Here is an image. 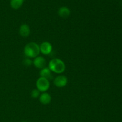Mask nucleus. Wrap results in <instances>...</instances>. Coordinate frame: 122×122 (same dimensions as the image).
<instances>
[{
	"instance_id": "obj_1",
	"label": "nucleus",
	"mask_w": 122,
	"mask_h": 122,
	"mask_svg": "<svg viewBox=\"0 0 122 122\" xmlns=\"http://www.w3.org/2000/svg\"><path fill=\"white\" fill-rule=\"evenodd\" d=\"M40 52L39 46L35 42H29L24 48V54L28 58H35Z\"/></svg>"
},
{
	"instance_id": "obj_2",
	"label": "nucleus",
	"mask_w": 122,
	"mask_h": 122,
	"mask_svg": "<svg viewBox=\"0 0 122 122\" xmlns=\"http://www.w3.org/2000/svg\"><path fill=\"white\" fill-rule=\"evenodd\" d=\"M48 68L52 72L60 74L64 72L66 66L64 62L59 58H53L49 62Z\"/></svg>"
},
{
	"instance_id": "obj_3",
	"label": "nucleus",
	"mask_w": 122,
	"mask_h": 122,
	"mask_svg": "<svg viewBox=\"0 0 122 122\" xmlns=\"http://www.w3.org/2000/svg\"><path fill=\"white\" fill-rule=\"evenodd\" d=\"M37 89L42 92H45L48 90L50 88V82L49 80L44 77H40L36 81V83Z\"/></svg>"
},
{
	"instance_id": "obj_4",
	"label": "nucleus",
	"mask_w": 122,
	"mask_h": 122,
	"mask_svg": "<svg viewBox=\"0 0 122 122\" xmlns=\"http://www.w3.org/2000/svg\"><path fill=\"white\" fill-rule=\"evenodd\" d=\"M68 79L65 76L60 75L56 77L54 80V84L58 88H63L67 84Z\"/></svg>"
},
{
	"instance_id": "obj_5",
	"label": "nucleus",
	"mask_w": 122,
	"mask_h": 122,
	"mask_svg": "<svg viewBox=\"0 0 122 122\" xmlns=\"http://www.w3.org/2000/svg\"><path fill=\"white\" fill-rule=\"evenodd\" d=\"M40 52L44 55H49L52 51V45L48 42H43L39 46Z\"/></svg>"
},
{
	"instance_id": "obj_6",
	"label": "nucleus",
	"mask_w": 122,
	"mask_h": 122,
	"mask_svg": "<svg viewBox=\"0 0 122 122\" xmlns=\"http://www.w3.org/2000/svg\"><path fill=\"white\" fill-rule=\"evenodd\" d=\"M33 64L35 66V67L42 69L45 67L46 65V61L44 57H36L33 61Z\"/></svg>"
},
{
	"instance_id": "obj_7",
	"label": "nucleus",
	"mask_w": 122,
	"mask_h": 122,
	"mask_svg": "<svg viewBox=\"0 0 122 122\" xmlns=\"http://www.w3.org/2000/svg\"><path fill=\"white\" fill-rule=\"evenodd\" d=\"M30 33L29 26L26 24H23L20 26L19 28V33L23 38H26L29 36Z\"/></svg>"
},
{
	"instance_id": "obj_8",
	"label": "nucleus",
	"mask_w": 122,
	"mask_h": 122,
	"mask_svg": "<svg viewBox=\"0 0 122 122\" xmlns=\"http://www.w3.org/2000/svg\"><path fill=\"white\" fill-rule=\"evenodd\" d=\"M51 101V97L48 93L44 92L39 96V101L43 105H47Z\"/></svg>"
},
{
	"instance_id": "obj_9",
	"label": "nucleus",
	"mask_w": 122,
	"mask_h": 122,
	"mask_svg": "<svg viewBox=\"0 0 122 122\" xmlns=\"http://www.w3.org/2000/svg\"><path fill=\"white\" fill-rule=\"evenodd\" d=\"M58 14L60 17L63 19H66L70 15V10L68 7H61L58 9Z\"/></svg>"
},
{
	"instance_id": "obj_10",
	"label": "nucleus",
	"mask_w": 122,
	"mask_h": 122,
	"mask_svg": "<svg viewBox=\"0 0 122 122\" xmlns=\"http://www.w3.org/2000/svg\"><path fill=\"white\" fill-rule=\"evenodd\" d=\"M39 75H40L41 77H44L47 79H50L52 78V75L51 73V71L50 70L49 68L44 67L41 69V70L39 72Z\"/></svg>"
},
{
	"instance_id": "obj_11",
	"label": "nucleus",
	"mask_w": 122,
	"mask_h": 122,
	"mask_svg": "<svg viewBox=\"0 0 122 122\" xmlns=\"http://www.w3.org/2000/svg\"><path fill=\"white\" fill-rule=\"evenodd\" d=\"M23 3V0H11L10 5L12 8L17 10L21 7Z\"/></svg>"
},
{
	"instance_id": "obj_12",
	"label": "nucleus",
	"mask_w": 122,
	"mask_h": 122,
	"mask_svg": "<svg viewBox=\"0 0 122 122\" xmlns=\"http://www.w3.org/2000/svg\"><path fill=\"white\" fill-rule=\"evenodd\" d=\"M40 96V91L37 89H34L31 92V97L33 98H37Z\"/></svg>"
},
{
	"instance_id": "obj_13",
	"label": "nucleus",
	"mask_w": 122,
	"mask_h": 122,
	"mask_svg": "<svg viewBox=\"0 0 122 122\" xmlns=\"http://www.w3.org/2000/svg\"><path fill=\"white\" fill-rule=\"evenodd\" d=\"M23 64L25 66L29 67L33 64V61L32 60H30V58H25L23 61Z\"/></svg>"
},
{
	"instance_id": "obj_14",
	"label": "nucleus",
	"mask_w": 122,
	"mask_h": 122,
	"mask_svg": "<svg viewBox=\"0 0 122 122\" xmlns=\"http://www.w3.org/2000/svg\"><path fill=\"white\" fill-rule=\"evenodd\" d=\"M25 122V121H24V122Z\"/></svg>"
},
{
	"instance_id": "obj_15",
	"label": "nucleus",
	"mask_w": 122,
	"mask_h": 122,
	"mask_svg": "<svg viewBox=\"0 0 122 122\" xmlns=\"http://www.w3.org/2000/svg\"><path fill=\"white\" fill-rule=\"evenodd\" d=\"M25 1V0H23V1Z\"/></svg>"
}]
</instances>
